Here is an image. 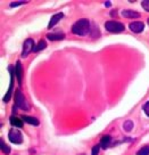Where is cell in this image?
I'll list each match as a JSON object with an SVG mask.
<instances>
[{
  "label": "cell",
  "mask_w": 149,
  "mask_h": 155,
  "mask_svg": "<svg viewBox=\"0 0 149 155\" xmlns=\"http://www.w3.org/2000/svg\"><path fill=\"white\" fill-rule=\"evenodd\" d=\"M15 105L21 108V110H24V111H29V104L26 102V99H25L24 95L22 94L21 90H16L15 92Z\"/></svg>",
  "instance_id": "obj_3"
},
{
  "label": "cell",
  "mask_w": 149,
  "mask_h": 155,
  "mask_svg": "<svg viewBox=\"0 0 149 155\" xmlns=\"http://www.w3.org/2000/svg\"><path fill=\"white\" fill-rule=\"evenodd\" d=\"M141 6L144 7V9L146 10V12H149V0L142 1V2H141Z\"/></svg>",
  "instance_id": "obj_20"
},
{
  "label": "cell",
  "mask_w": 149,
  "mask_h": 155,
  "mask_svg": "<svg viewBox=\"0 0 149 155\" xmlns=\"http://www.w3.org/2000/svg\"><path fill=\"white\" fill-rule=\"evenodd\" d=\"M9 122L14 128H22L23 127V121L18 117H16V116H10Z\"/></svg>",
  "instance_id": "obj_11"
},
{
  "label": "cell",
  "mask_w": 149,
  "mask_h": 155,
  "mask_svg": "<svg viewBox=\"0 0 149 155\" xmlns=\"http://www.w3.org/2000/svg\"><path fill=\"white\" fill-rule=\"evenodd\" d=\"M105 6H106V7H109V6H111V2H106Z\"/></svg>",
  "instance_id": "obj_23"
},
{
  "label": "cell",
  "mask_w": 149,
  "mask_h": 155,
  "mask_svg": "<svg viewBox=\"0 0 149 155\" xmlns=\"http://www.w3.org/2000/svg\"><path fill=\"white\" fill-rule=\"evenodd\" d=\"M23 4H25V1H16V2H10V7L13 8V7H17V6L19 5H23Z\"/></svg>",
  "instance_id": "obj_22"
},
{
  "label": "cell",
  "mask_w": 149,
  "mask_h": 155,
  "mask_svg": "<svg viewBox=\"0 0 149 155\" xmlns=\"http://www.w3.org/2000/svg\"><path fill=\"white\" fill-rule=\"evenodd\" d=\"M46 47H47L46 41H44V40H40V41L38 42V45L34 47L33 51H34V53H38V51H40V50H44Z\"/></svg>",
  "instance_id": "obj_16"
},
{
  "label": "cell",
  "mask_w": 149,
  "mask_h": 155,
  "mask_svg": "<svg viewBox=\"0 0 149 155\" xmlns=\"http://www.w3.org/2000/svg\"><path fill=\"white\" fill-rule=\"evenodd\" d=\"M0 147H1V152L2 153H5L6 155H8L10 153V148H9V146L6 144L5 141H4V139L1 138L0 139Z\"/></svg>",
  "instance_id": "obj_15"
},
{
  "label": "cell",
  "mask_w": 149,
  "mask_h": 155,
  "mask_svg": "<svg viewBox=\"0 0 149 155\" xmlns=\"http://www.w3.org/2000/svg\"><path fill=\"white\" fill-rule=\"evenodd\" d=\"M34 41H33V39H26L24 41V44H23V49H22V57H28V55H29L31 51H33V49H34Z\"/></svg>",
  "instance_id": "obj_5"
},
{
  "label": "cell",
  "mask_w": 149,
  "mask_h": 155,
  "mask_svg": "<svg viewBox=\"0 0 149 155\" xmlns=\"http://www.w3.org/2000/svg\"><path fill=\"white\" fill-rule=\"evenodd\" d=\"M148 24H149V19H148Z\"/></svg>",
  "instance_id": "obj_25"
},
{
  "label": "cell",
  "mask_w": 149,
  "mask_h": 155,
  "mask_svg": "<svg viewBox=\"0 0 149 155\" xmlns=\"http://www.w3.org/2000/svg\"><path fill=\"white\" fill-rule=\"evenodd\" d=\"M63 17H64V14H63V13H57V14L53 15V17L50 18V22H49V24H48V29H53V26L57 24Z\"/></svg>",
  "instance_id": "obj_8"
},
{
  "label": "cell",
  "mask_w": 149,
  "mask_h": 155,
  "mask_svg": "<svg viewBox=\"0 0 149 155\" xmlns=\"http://www.w3.org/2000/svg\"><path fill=\"white\" fill-rule=\"evenodd\" d=\"M99 150H100V145H95L92 147L91 155H98L99 154Z\"/></svg>",
  "instance_id": "obj_19"
},
{
  "label": "cell",
  "mask_w": 149,
  "mask_h": 155,
  "mask_svg": "<svg viewBox=\"0 0 149 155\" xmlns=\"http://www.w3.org/2000/svg\"><path fill=\"white\" fill-rule=\"evenodd\" d=\"M9 71H10V84H9V88H8V91H7V94L5 95L4 99H2L5 103L9 102L10 98H11V95H13V84H14L15 70H13V68H11V66H9Z\"/></svg>",
  "instance_id": "obj_6"
},
{
  "label": "cell",
  "mask_w": 149,
  "mask_h": 155,
  "mask_svg": "<svg viewBox=\"0 0 149 155\" xmlns=\"http://www.w3.org/2000/svg\"><path fill=\"white\" fill-rule=\"evenodd\" d=\"M122 16L125 17V18H138L140 16V14L138 12H134V10H123L122 12Z\"/></svg>",
  "instance_id": "obj_9"
},
{
  "label": "cell",
  "mask_w": 149,
  "mask_h": 155,
  "mask_svg": "<svg viewBox=\"0 0 149 155\" xmlns=\"http://www.w3.org/2000/svg\"><path fill=\"white\" fill-rule=\"evenodd\" d=\"M123 129H124L126 132H130L132 129H133V122L131 121V120H126L124 122V124H123Z\"/></svg>",
  "instance_id": "obj_17"
},
{
  "label": "cell",
  "mask_w": 149,
  "mask_h": 155,
  "mask_svg": "<svg viewBox=\"0 0 149 155\" xmlns=\"http://www.w3.org/2000/svg\"><path fill=\"white\" fill-rule=\"evenodd\" d=\"M15 75L17 78V81L21 84L22 83V75H23V70H22V65H21V62H17L16 63V68H15Z\"/></svg>",
  "instance_id": "obj_10"
},
{
  "label": "cell",
  "mask_w": 149,
  "mask_h": 155,
  "mask_svg": "<svg viewBox=\"0 0 149 155\" xmlns=\"http://www.w3.org/2000/svg\"><path fill=\"white\" fill-rule=\"evenodd\" d=\"M47 38L50 41H57V40H63L65 38V34L64 33H49L47 34Z\"/></svg>",
  "instance_id": "obj_13"
},
{
  "label": "cell",
  "mask_w": 149,
  "mask_h": 155,
  "mask_svg": "<svg viewBox=\"0 0 149 155\" xmlns=\"http://www.w3.org/2000/svg\"><path fill=\"white\" fill-rule=\"evenodd\" d=\"M129 28L132 32H134V33H140V32H142L144 29V24L142 22H132L130 23L129 25Z\"/></svg>",
  "instance_id": "obj_7"
},
{
  "label": "cell",
  "mask_w": 149,
  "mask_h": 155,
  "mask_svg": "<svg viewBox=\"0 0 149 155\" xmlns=\"http://www.w3.org/2000/svg\"><path fill=\"white\" fill-rule=\"evenodd\" d=\"M22 119H23V121H25L26 123H29V124H32V126H39V120L37 119V117L24 115Z\"/></svg>",
  "instance_id": "obj_14"
},
{
  "label": "cell",
  "mask_w": 149,
  "mask_h": 155,
  "mask_svg": "<svg viewBox=\"0 0 149 155\" xmlns=\"http://www.w3.org/2000/svg\"><path fill=\"white\" fill-rule=\"evenodd\" d=\"M138 155H149V146H144L137 153Z\"/></svg>",
  "instance_id": "obj_18"
},
{
  "label": "cell",
  "mask_w": 149,
  "mask_h": 155,
  "mask_svg": "<svg viewBox=\"0 0 149 155\" xmlns=\"http://www.w3.org/2000/svg\"><path fill=\"white\" fill-rule=\"evenodd\" d=\"M142 108H144V112L146 113V115H148V116H149V102L146 103V104L144 105V107H142Z\"/></svg>",
  "instance_id": "obj_21"
},
{
  "label": "cell",
  "mask_w": 149,
  "mask_h": 155,
  "mask_svg": "<svg viewBox=\"0 0 149 155\" xmlns=\"http://www.w3.org/2000/svg\"><path fill=\"white\" fill-rule=\"evenodd\" d=\"M90 22L87 18L79 19L72 26V32L77 35H87L88 33H90Z\"/></svg>",
  "instance_id": "obj_1"
},
{
  "label": "cell",
  "mask_w": 149,
  "mask_h": 155,
  "mask_svg": "<svg viewBox=\"0 0 149 155\" xmlns=\"http://www.w3.org/2000/svg\"><path fill=\"white\" fill-rule=\"evenodd\" d=\"M105 28L111 33H121L125 29L124 25L120 23V22H116V21H108V22H106Z\"/></svg>",
  "instance_id": "obj_2"
},
{
  "label": "cell",
  "mask_w": 149,
  "mask_h": 155,
  "mask_svg": "<svg viewBox=\"0 0 149 155\" xmlns=\"http://www.w3.org/2000/svg\"><path fill=\"white\" fill-rule=\"evenodd\" d=\"M8 138H9L10 143L13 144H16V145H19L23 143V136L21 134V131L18 129H11L8 132Z\"/></svg>",
  "instance_id": "obj_4"
},
{
  "label": "cell",
  "mask_w": 149,
  "mask_h": 155,
  "mask_svg": "<svg viewBox=\"0 0 149 155\" xmlns=\"http://www.w3.org/2000/svg\"><path fill=\"white\" fill-rule=\"evenodd\" d=\"M111 143H112V138H111V136H104L102 138H101V140H100V147H102V148H108L109 147V145H111Z\"/></svg>",
  "instance_id": "obj_12"
},
{
  "label": "cell",
  "mask_w": 149,
  "mask_h": 155,
  "mask_svg": "<svg viewBox=\"0 0 149 155\" xmlns=\"http://www.w3.org/2000/svg\"><path fill=\"white\" fill-rule=\"evenodd\" d=\"M80 155H86V154H80Z\"/></svg>",
  "instance_id": "obj_24"
}]
</instances>
